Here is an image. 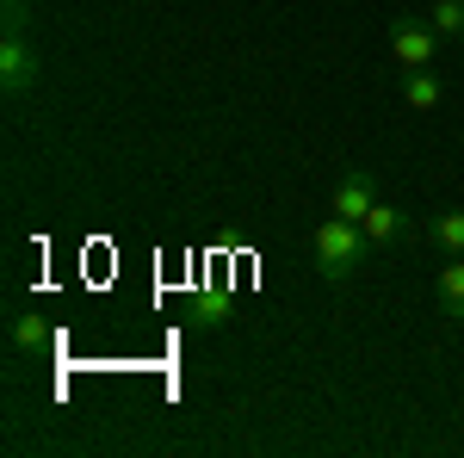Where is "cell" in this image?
<instances>
[{
  "label": "cell",
  "instance_id": "1",
  "mask_svg": "<svg viewBox=\"0 0 464 458\" xmlns=\"http://www.w3.org/2000/svg\"><path fill=\"white\" fill-rule=\"evenodd\" d=\"M365 229L359 223H347V217H328V223H316V236H310V260H316V279L341 285L359 273V260H365Z\"/></svg>",
  "mask_w": 464,
  "mask_h": 458
},
{
  "label": "cell",
  "instance_id": "2",
  "mask_svg": "<svg viewBox=\"0 0 464 458\" xmlns=\"http://www.w3.org/2000/svg\"><path fill=\"white\" fill-rule=\"evenodd\" d=\"M37 81H44V56L25 44V32H6L0 37V87H6L13 100H25Z\"/></svg>",
  "mask_w": 464,
  "mask_h": 458
},
{
  "label": "cell",
  "instance_id": "3",
  "mask_svg": "<svg viewBox=\"0 0 464 458\" xmlns=\"http://www.w3.org/2000/svg\"><path fill=\"white\" fill-rule=\"evenodd\" d=\"M446 37L433 32V25H421V19H396L391 25V56L396 69H433V50H440Z\"/></svg>",
  "mask_w": 464,
  "mask_h": 458
},
{
  "label": "cell",
  "instance_id": "4",
  "mask_svg": "<svg viewBox=\"0 0 464 458\" xmlns=\"http://www.w3.org/2000/svg\"><path fill=\"white\" fill-rule=\"evenodd\" d=\"M378 205V192H372V174L365 168H347V174L334 180V199H328V211L347 217V223H365V211Z\"/></svg>",
  "mask_w": 464,
  "mask_h": 458
},
{
  "label": "cell",
  "instance_id": "5",
  "mask_svg": "<svg viewBox=\"0 0 464 458\" xmlns=\"http://www.w3.org/2000/svg\"><path fill=\"white\" fill-rule=\"evenodd\" d=\"M433 297L452 322H464V254H446V267L433 273Z\"/></svg>",
  "mask_w": 464,
  "mask_h": 458
},
{
  "label": "cell",
  "instance_id": "6",
  "mask_svg": "<svg viewBox=\"0 0 464 458\" xmlns=\"http://www.w3.org/2000/svg\"><path fill=\"white\" fill-rule=\"evenodd\" d=\"M440 100H446V81L433 69H402V106L409 112H433Z\"/></svg>",
  "mask_w": 464,
  "mask_h": 458
},
{
  "label": "cell",
  "instance_id": "7",
  "mask_svg": "<svg viewBox=\"0 0 464 458\" xmlns=\"http://www.w3.org/2000/svg\"><path fill=\"white\" fill-rule=\"evenodd\" d=\"M359 229H365V242H372V248H384V242H402V236H409V217L378 199V205L365 211V223H359Z\"/></svg>",
  "mask_w": 464,
  "mask_h": 458
},
{
  "label": "cell",
  "instance_id": "8",
  "mask_svg": "<svg viewBox=\"0 0 464 458\" xmlns=\"http://www.w3.org/2000/svg\"><path fill=\"white\" fill-rule=\"evenodd\" d=\"M6 341H13V353H37L44 341H50V328H44V317H13Z\"/></svg>",
  "mask_w": 464,
  "mask_h": 458
},
{
  "label": "cell",
  "instance_id": "9",
  "mask_svg": "<svg viewBox=\"0 0 464 458\" xmlns=\"http://www.w3.org/2000/svg\"><path fill=\"white\" fill-rule=\"evenodd\" d=\"M433 242L446 248V254H464V211H459V205L433 217Z\"/></svg>",
  "mask_w": 464,
  "mask_h": 458
},
{
  "label": "cell",
  "instance_id": "10",
  "mask_svg": "<svg viewBox=\"0 0 464 458\" xmlns=\"http://www.w3.org/2000/svg\"><path fill=\"white\" fill-rule=\"evenodd\" d=\"M428 25H433L440 37H464V0H433Z\"/></svg>",
  "mask_w": 464,
  "mask_h": 458
}]
</instances>
